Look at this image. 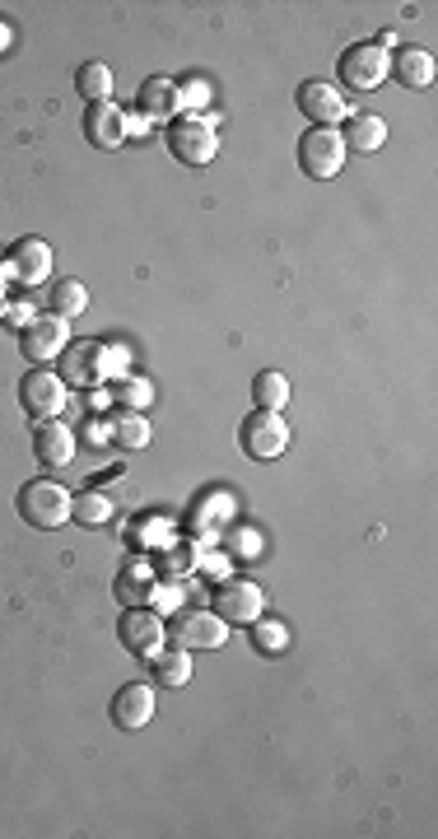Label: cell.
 Instances as JSON below:
<instances>
[{
    "label": "cell",
    "mask_w": 438,
    "mask_h": 839,
    "mask_svg": "<svg viewBox=\"0 0 438 839\" xmlns=\"http://www.w3.org/2000/svg\"><path fill=\"white\" fill-rule=\"evenodd\" d=\"M154 690L150 686H121L117 695H113V723L117 728H127V732H140V728H150V719H154Z\"/></svg>",
    "instance_id": "17"
},
{
    "label": "cell",
    "mask_w": 438,
    "mask_h": 839,
    "mask_svg": "<svg viewBox=\"0 0 438 839\" xmlns=\"http://www.w3.org/2000/svg\"><path fill=\"white\" fill-rule=\"evenodd\" d=\"M178 94H182V113H205L210 98H215L210 80H187V84H178Z\"/></svg>",
    "instance_id": "33"
},
{
    "label": "cell",
    "mask_w": 438,
    "mask_h": 839,
    "mask_svg": "<svg viewBox=\"0 0 438 839\" xmlns=\"http://www.w3.org/2000/svg\"><path fill=\"white\" fill-rule=\"evenodd\" d=\"M108 434H113V444L127 448V452L150 448V439H154L145 411H117V415H108Z\"/></svg>",
    "instance_id": "22"
},
{
    "label": "cell",
    "mask_w": 438,
    "mask_h": 839,
    "mask_svg": "<svg viewBox=\"0 0 438 839\" xmlns=\"http://www.w3.org/2000/svg\"><path fill=\"white\" fill-rule=\"evenodd\" d=\"M345 154L350 150H345L341 131H331V127H312L299 140V168L308 173V178H318V182L336 178V173L345 168Z\"/></svg>",
    "instance_id": "7"
},
{
    "label": "cell",
    "mask_w": 438,
    "mask_h": 839,
    "mask_svg": "<svg viewBox=\"0 0 438 839\" xmlns=\"http://www.w3.org/2000/svg\"><path fill=\"white\" fill-rule=\"evenodd\" d=\"M154 579H159V574L150 569V559H131V565L117 574V588H113L117 602H121V606H145Z\"/></svg>",
    "instance_id": "21"
},
{
    "label": "cell",
    "mask_w": 438,
    "mask_h": 839,
    "mask_svg": "<svg viewBox=\"0 0 438 839\" xmlns=\"http://www.w3.org/2000/svg\"><path fill=\"white\" fill-rule=\"evenodd\" d=\"M5 280H14V267H10V257H0V285H5Z\"/></svg>",
    "instance_id": "40"
},
{
    "label": "cell",
    "mask_w": 438,
    "mask_h": 839,
    "mask_svg": "<svg viewBox=\"0 0 438 839\" xmlns=\"http://www.w3.org/2000/svg\"><path fill=\"white\" fill-rule=\"evenodd\" d=\"M127 135H150V121L140 113H127Z\"/></svg>",
    "instance_id": "37"
},
{
    "label": "cell",
    "mask_w": 438,
    "mask_h": 839,
    "mask_svg": "<svg viewBox=\"0 0 438 839\" xmlns=\"http://www.w3.org/2000/svg\"><path fill=\"white\" fill-rule=\"evenodd\" d=\"M84 528H103V522H113V495H103V489H84L75 495V513H70Z\"/></svg>",
    "instance_id": "30"
},
{
    "label": "cell",
    "mask_w": 438,
    "mask_h": 839,
    "mask_svg": "<svg viewBox=\"0 0 438 839\" xmlns=\"http://www.w3.org/2000/svg\"><path fill=\"white\" fill-rule=\"evenodd\" d=\"M66 345H70V322L57 318V312H38V318H33V322L20 331V350H24V359L33 364V369H43V364L61 359Z\"/></svg>",
    "instance_id": "8"
},
{
    "label": "cell",
    "mask_w": 438,
    "mask_h": 839,
    "mask_svg": "<svg viewBox=\"0 0 438 839\" xmlns=\"http://www.w3.org/2000/svg\"><path fill=\"white\" fill-rule=\"evenodd\" d=\"M108 397L117 401L121 411H150L154 382H150V378H135V374H121L117 382H108Z\"/></svg>",
    "instance_id": "25"
},
{
    "label": "cell",
    "mask_w": 438,
    "mask_h": 839,
    "mask_svg": "<svg viewBox=\"0 0 438 839\" xmlns=\"http://www.w3.org/2000/svg\"><path fill=\"white\" fill-rule=\"evenodd\" d=\"M224 541H229V551L234 555H261V532H252V528H234V532H224Z\"/></svg>",
    "instance_id": "34"
},
{
    "label": "cell",
    "mask_w": 438,
    "mask_h": 839,
    "mask_svg": "<svg viewBox=\"0 0 438 839\" xmlns=\"http://www.w3.org/2000/svg\"><path fill=\"white\" fill-rule=\"evenodd\" d=\"M299 113L312 121V127H331L336 131V121H345L350 117V108H345V94L336 90V84H327V80H308V84H299Z\"/></svg>",
    "instance_id": "12"
},
{
    "label": "cell",
    "mask_w": 438,
    "mask_h": 839,
    "mask_svg": "<svg viewBox=\"0 0 438 839\" xmlns=\"http://www.w3.org/2000/svg\"><path fill=\"white\" fill-rule=\"evenodd\" d=\"M164 140H168V154L178 164L201 168V164H210L220 154V121L210 113H178L168 121Z\"/></svg>",
    "instance_id": "2"
},
{
    "label": "cell",
    "mask_w": 438,
    "mask_h": 839,
    "mask_svg": "<svg viewBox=\"0 0 438 839\" xmlns=\"http://www.w3.org/2000/svg\"><path fill=\"white\" fill-rule=\"evenodd\" d=\"M173 541H178V528L164 518V513H140L131 522V546L135 551H154V555H164Z\"/></svg>",
    "instance_id": "20"
},
{
    "label": "cell",
    "mask_w": 438,
    "mask_h": 839,
    "mask_svg": "<svg viewBox=\"0 0 438 839\" xmlns=\"http://www.w3.org/2000/svg\"><path fill=\"white\" fill-rule=\"evenodd\" d=\"M145 606H154V611H178V606H182V579H164V583L154 579Z\"/></svg>",
    "instance_id": "32"
},
{
    "label": "cell",
    "mask_w": 438,
    "mask_h": 839,
    "mask_svg": "<svg viewBox=\"0 0 438 839\" xmlns=\"http://www.w3.org/2000/svg\"><path fill=\"white\" fill-rule=\"evenodd\" d=\"M51 308H57V318H80V312H90V289L80 285V280H57L51 285Z\"/></svg>",
    "instance_id": "28"
},
{
    "label": "cell",
    "mask_w": 438,
    "mask_h": 839,
    "mask_svg": "<svg viewBox=\"0 0 438 839\" xmlns=\"http://www.w3.org/2000/svg\"><path fill=\"white\" fill-rule=\"evenodd\" d=\"M20 406H24L33 420H61V411L70 406L66 378L51 374V369H33V374L20 382Z\"/></svg>",
    "instance_id": "9"
},
{
    "label": "cell",
    "mask_w": 438,
    "mask_h": 839,
    "mask_svg": "<svg viewBox=\"0 0 438 839\" xmlns=\"http://www.w3.org/2000/svg\"><path fill=\"white\" fill-rule=\"evenodd\" d=\"M5 308H10V299H5V285H0V322H5Z\"/></svg>",
    "instance_id": "41"
},
{
    "label": "cell",
    "mask_w": 438,
    "mask_h": 839,
    "mask_svg": "<svg viewBox=\"0 0 438 839\" xmlns=\"http://www.w3.org/2000/svg\"><path fill=\"white\" fill-rule=\"evenodd\" d=\"M341 140H345V150L374 154V150L388 145V121H382V117H350L345 131H341Z\"/></svg>",
    "instance_id": "23"
},
{
    "label": "cell",
    "mask_w": 438,
    "mask_h": 839,
    "mask_svg": "<svg viewBox=\"0 0 438 839\" xmlns=\"http://www.w3.org/2000/svg\"><path fill=\"white\" fill-rule=\"evenodd\" d=\"M33 318H38V312H33V304H28V299H14V304L5 308V322H10V327H20V331H24Z\"/></svg>",
    "instance_id": "36"
},
{
    "label": "cell",
    "mask_w": 438,
    "mask_h": 839,
    "mask_svg": "<svg viewBox=\"0 0 438 839\" xmlns=\"http://www.w3.org/2000/svg\"><path fill=\"white\" fill-rule=\"evenodd\" d=\"M10 43H14V28H10L5 20H0V57H5V51H10Z\"/></svg>",
    "instance_id": "38"
},
{
    "label": "cell",
    "mask_w": 438,
    "mask_h": 839,
    "mask_svg": "<svg viewBox=\"0 0 438 839\" xmlns=\"http://www.w3.org/2000/svg\"><path fill=\"white\" fill-rule=\"evenodd\" d=\"M33 452H38V462L61 471L75 462V429L61 425V420H43L38 429H33Z\"/></svg>",
    "instance_id": "15"
},
{
    "label": "cell",
    "mask_w": 438,
    "mask_h": 839,
    "mask_svg": "<svg viewBox=\"0 0 438 839\" xmlns=\"http://www.w3.org/2000/svg\"><path fill=\"white\" fill-rule=\"evenodd\" d=\"M168 639L178 643V649H224L229 643V621L220 616V611H187L178 606L173 611V629Z\"/></svg>",
    "instance_id": "5"
},
{
    "label": "cell",
    "mask_w": 438,
    "mask_h": 839,
    "mask_svg": "<svg viewBox=\"0 0 438 839\" xmlns=\"http://www.w3.org/2000/svg\"><path fill=\"white\" fill-rule=\"evenodd\" d=\"M252 397H257V411H280V406L289 401V378L275 374V369L257 374V378H252Z\"/></svg>",
    "instance_id": "29"
},
{
    "label": "cell",
    "mask_w": 438,
    "mask_h": 839,
    "mask_svg": "<svg viewBox=\"0 0 438 839\" xmlns=\"http://www.w3.org/2000/svg\"><path fill=\"white\" fill-rule=\"evenodd\" d=\"M117 635L121 643L135 653V658H154L168 643V629L159 621V611H145V606H131V611H121V621H117Z\"/></svg>",
    "instance_id": "10"
},
{
    "label": "cell",
    "mask_w": 438,
    "mask_h": 839,
    "mask_svg": "<svg viewBox=\"0 0 438 839\" xmlns=\"http://www.w3.org/2000/svg\"><path fill=\"white\" fill-rule=\"evenodd\" d=\"M70 513H75V495L57 481H28L20 489V518L28 522V528L57 532V528L70 522Z\"/></svg>",
    "instance_id": "3"
},
{
    "label": "cell",
    "mask_w": 438,
    "mask_h": 839,
    "mask_svg": "<svg viewBox=\"0 0 438 839\" xmlns=\"http://www.w3.org/2000/svg\"><path fill=\"white\" fill-rule=\"evenodd\" d=\"M75 90L90 98V103H108V98H113V66L84 61V66H80V75H75Z\"/></svg>",
    "instance_id": "27"
},
{
    "label": "cell",
    "mask_w": 438,
    "mask_h": 839,
    "mask_svg": "<svg viewBox=\"0 0 438 839\" xmlns=\"http://www.w3.org/2000/svg\"><path fill=\"white\" fill-rule=\"evenodd\" d=\"M336 75H341L345 90L369 94V90H378V84L392 75V57L378 43H350L341 51V61H336Z\"/></svg>",
    "instance_id": "4"
},
{
    "label": "cell",
    "mask_w": 438,
    "mask_h": 839,
    "mask_svg": "<svg viewBox=\"0 0 438 839\" xmlns=\"http://www.w3.org/2000/svg\"><path fill=\"white\" fill-rule=\"evenodd\" d=\"M215 606L229 625H252L257 616H267V592H261V583H248V579H220Z\"/></svg>",
    "instance_id": "11"
},
{
    "label": "cell",
    "mask_w": 438,
    "mask_h": 839,
    "mask_svg": "<svg viewBox=\"0 0 438 839\" xmlns=\"http://www.w3.org/2000/svg\"><path fill=\"white\" fill-rule=\"evenodd\" d=\"M84 140H90L94 150H117L121 140H127V113L117 108V103H90L84 108Z\"/></svg>",
    "instance_id": "14"
},
{
    "label": "cell",
    "mask_w": 438,
    "mask_h": 839,
    "mask_svg": "<svg viewBox=\"0 0 438 839\" xmlns=\"http://www.w3.org/2000/svg\"><path fill=\"white\" fill-rule=\"evenodd\" d=\"M10 267H14V280H24V285H43L51 280V248L43 238H20L10 252Z\"/></svg>",
    "instance_id": "18"
},
{
    "label": "cell",
    "mask_w": 438,
    "mask_h": 839,
    "mask_svg": "<svg viewBox=\"0 0 438 839\" xmlns=\"http://www.w3.org/2000/svg\"><path fill=\"white\" fill-rule=\"evenodd\" d=\"M90 406H94V411H103V406H108V392H103V388H94V397H90Z\"/></svg>",
    "instance_id": "39"
},
{
    "label": "cell",
    "mask_w": 438,
    "mask_h": 839,
    "mask_svg": "<svg viewBox=\"0 0 438 839\" xmlns=\"http://www.w3.org/2000/svg\"><path fill=\"white\" fill-rule=\"evenodd\" d=\"M150 662V672H154V681H159V686H187L191 681V658H187V649H159L154 658H145Z\"/></svg>",
    "instance_id": "24"
},
{
    "label": "cell",
    "mask_w": 438,
    "mask_h": 839,
    "mask_svg": "<svg viewBox=\"0 0 438 839\" xmlns=\"http://www.w3.org/2000/svg\"><path fill=\"white\" fill-rule=\"evenodd\" d=\"M201 574H210V579H229V555L201 551Z\"/></svg>",
    "instance_id": "35"
},
{
    "label": "cell",
    "mask_w": 438,
    "mask_h": 839,
    "mask_svg": "<svg viewBox=\"0 0 438 839\" xmlns=\"http://www.w3.org/2000/svg\"><path fill=\"white\" fill-rule=\"evenodd\" d=\"M140 117L145 121H173L182 113V94H178V80H168V75H150L145 84H140Z\"/></svg>",
    "instance_id": "16"
},
{
    "label": "cell",
    "mask_w": 438,
    "mask_h": 839,
    "mask_svg": "<svg viewBox=\"0 0 438 839\" xmlns=\"http://www.w3.org/2000/svg\"><path fill=\"white\" fill-rule=\"evenodd\" d=\"M229 518H234V495L229 489H210L205 499H197V509L187 513V528H191V541H201V546H210L224 528H229Z\"/></svg>",
    "instance_id": "13"
},
{
    "label": "cell",
    "mask_w": 438,
    "mask_h": 839,
    "mask_svg": "<svg viewBox=\"0 0 438 839\" xmlns=\"http://www.w3.org/2000/svg\"><path fill=\"white\" fill-rule=\"evenodd\" d=\"M201 541H173V546L159 555V565H164V574L168 579H187V574H201Z\"/></svg>",
    "instance_id": "26"
},
{
    "label": "cell",
    "mask_w": 438,
    "mask_h": 839,
    "mask_svg": "<svg viewBox=\"0 0 438 839\" xmlns=\"http://www.w3.org/2000/svg\"><path fill=\"white\" fill-rule=\"evenodd\" d=\"M252 643H257V653H285L289 649V629L280 625V621H267V616H257L252 621Z\"/></svg>",
    "instance_id": "31"
},
{
    "label": "cell",
    "mask_w": 438,
    "mask_h": 839,
    "mask_svg": "<svg viewBox=\"0 0 438 839\" xmlns=\"http://www.w3.org/2000/svg\"><path fill=\"white\" fill-rule=\"evenodd\" d=\"M238 444L252 462H275L289 448V425L280 420V411H252L238 425Z\"/></svg>",
    "instance_id": "6"
},
{
    "label": "cell",
    "mask_w": 438,
    "mask_h": 839,
    "mask_svg": "<svg viewBox=\"0 0 438 839\" xmlns=\"http://www.w3.org/2000/svg\"><path fill=\"white\" fill-rule=\"evenodd\" d=\"M131 364V350L127 345H108V341H70L66 355H61V378L66 388H108L127 374Z\"/></svg>",
    "instance_id": "1"
},
{
    "label": "cell",
    "mask_w": 438,
    "mask_h": 839,
    "mask_svg": "<svg viewBox=\"0 0 438 839\" xmlns=\"http://www.w3.org/2000/svg\"><path fill=\"white\" fill-rule=\"evenodd\" d=\"M392 75L406 84V90H429L434 84V57L429 47H401L392 57Z\"/></svg>",
    "instance_id": "19"
}]
</instances>
